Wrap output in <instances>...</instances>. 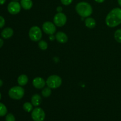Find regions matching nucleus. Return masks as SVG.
<instances>
[{"label": "nucleus", "mask_w": 121, "mask_h": 121, "mask_svg": "<svg viewBox=\"0 0 121 121\" xmlns=\"http://www.w3.org/2000/svg\"><path fill=\"white\" fill-rule=\"evenodd\" d=\"M28 81V78L26 74H21L17 79L18 83L21 86H23L27 85Z\"/></svg>", "instance_id": "nucleus-16"}, {"label": "nucleus", "mask_w": 121, "mask_h": 121, "mask_svg": "<svg viewBox=\"0 0 121 121\" xmlns=\"http://www.w3.org/2000/svg\"><path fill=\"white\" fill-rule=\"evenodd\" d=\"M75 9L78 15L83 18L89 17L93 13V8L91 5L84 1L79 2L76 6Z\"/></svg>", "instance_id": "nucleus-2"}, {"label": "nucleus", "mask_w": 121, "mask_h": 121, "mask_svg": "<svg viewBox=\"0 0 121 121\" xmlns=\"http://www.w3.org/2000/svg\"><path fill=\"white\" fill-rule=\"evenodd\" d=\"M85 25L86 27L89 28H93L95 27L96 22L95 20L92 17H87L85 21Z\"/></svg>", "instance_id": "nucleus-15"}, {"label": "nucleus", "mask_w": 121, "mask_h": 121, "mask_svg": "<svg viewBox=\"0 0 121 121\" xmlns=\"http://www.w3.org/2000/svg\"><path fill=\"white\" fill-rule=\"evenodd\" d=\"M13 34H14V31L10 27H7V28H4L3 30L1 32V36L4 38V39H8L11 37L13 36Z\"/></svg>", "instance_id": "nucleus-12"}, {"label": "nucleus", "mask_w": 121, "mask_h": 121, "mask_svg": "<svg viewBox=\"0 0 121 121\" xmlns=\"http://www.w3.org/2000/svg\"><path fill=\"white\" fill-rule=\"evenodd\" d=\"M46 114L43 109L37 107L32 111L31 118L34 121H44Z\"/></svg>", "instance_id": "nucleus-6"}, {"label": "nucleus", "mask_w": 121, "mask_h": 121, "mask_svg": "<svg viewBox=\"0 0 121 121\" xmlns=\"http://www.w3.org/2000/svg\"><path fill=\"white\" fill-rule=\"evenodd\" d=\"M95 1L96 2H98V3H102V2H104L105 0H95Z\"/></svg>", "instance_id": "nucleus-28"}, {"label": "nucleus", "mask_w": 121, "mask_h": 121, "mask_svg": "<svg viewBox=\"0 0 121 121\" xmlns=\"http://www.w3.org/2000/svg\"><path fill=\"white\" fill-rule=\"evenodd\" d=\"M114 37L118 43H121V29H118L115 32Z\"/></svg>", "instance_id": "nucleus-20"}, {"label": "nucleus", "mask_w": 121, "mask_h": 121, "mask_svg": "<svg viewBox=\"0 0 121 121\" xmlns=\"http://www.w3.org/2000/svg\"><path fill=\"white\" fill-rule=\"evenodd\" d=\"M3 44H4V41L2 40V39H0V48H1V47H2Z\"/></svg>", "instance_id": "nucleus-27"}, {"label": "nucleus", "mask_w": 121, "mask_h": 121, "mask_svg": "<svg viewBox=\"0 0 121 121\" xmlns=\"http://www.w3.org/2000/svg\"><path fill=\"white\" fill-rule=\"evenodd\" d=\"M5 121H15V117L12 113H8L5 117Z\"/></svg>", "instance_id": "nucleus-22"}, {"label": "nucleus", "mask_w": 121, "mask_h": 121, "mask_svg": "<svg viewBox=\"0 0 121 121\" xmlns=\"http://www.w3.org/2000/svg\"><path fill=\"white\" fill-rule=\"evenodd\" d=\"M33 105L31 103L26 102L24 103L23 105V109L26 112H32V111L33 110Z\"/></svg>", "instance_id": "nucleus-18"}, {"label": "nucleus", "mask_w": 121, "mask_h": 121, "mask_svg": "<svg viewBox=\"0 0 121 121\" xmlns=\"http://www.w3.org/2000/svg\"><path fill=\"white\" fill-rule=\"evenodd\" d=\"M7 113V108L4 104L0 102V117H4Z\"/></svg>", "instance_id": "nucleus-19"}, {"label": "nucleus", "mask_w": 121, "mask_h": 121, "mask_svg": "<svg viewBox=\"0 0 121 121\" xmlns=\"http://www.w3.org/2000/svg\"><path fill=\"white\" fill-rule=\"evenodd\" d=\"M5 23V19L3 17H2L0 15V28H2V27L4 26Z\"/></svg>", "instance_id": "nucleus-24"}, {"label": "nucleus", "mask_w": 121, "mask_h": 121, "mask_svg": "<svg viewBox=\"0 0 121 121\" xmlns=\"http://www.w3.org/2000/svg\"><path fill=\"white\" fill-rule=\"evenodd\" d=\"M56 10L58 13H61V11H62V10H63L62 7H60V6H59V7H58L57 8H56Z\"/></svg>", "instance_id": "nucleus-25"}, {"label": "nucleus", "mask_w": 121, "mask_h": 121, "mask_svg": "<svg viewBox=\"0 0 121 121\" xmlns=\"http://www.w3.org/2000/svg\"><path fill=\"white\" fill-rule=\"evenodd\" d=\"M39 47L42 50H45L48 47V44L44 40H40L39 42Z\"/></svg>", "instance_id": "nucleus-21"}, {"label": "nucleus", "mask_w": 121, "mask_h": 121, "mask_svg": "<svg viewBox=\"0 0 121 121\" xmlns=\"http://www.w3.org/2000/svg\"><path fill=\"white\" fill-rule=\"evenodd\" d=\"M54 24L57 27H63L67 22V17L64 13H58L54 15L53 18Z\"/></svg>", "instance_id": "nucleus-7"}, {"label": "nucleus", "mask_w": 121, "mask_h": 121, "mask_svg": "<svg viewBox=\"0 0 121 121\" xmlns=\"http://www.w3.org/2000/svg\"><path fill=\"white\" fill-rule=\"evenodd\" d=\"M106 25L109 27H115L121 24V8H115L111 11L105 20Z\"/></svg>", "instance_id": "nucleus-1"}, {"label": "nucleus", "mask_w": 121, "mask_h": 121, "mask_svg": "<svg viewBox=\"0 0 121 121\" xmlns=\"http://www.w3.org/2000/svg\"><path fill=\"white\" fill-rule=\"evenodd\" d=\"M118 4H119V6L121 7V0H118Z\"/></svg>", "instance_id": "nucleus-31"}, {"label": "nucleus", "mask_w": 121, "mask_h": 121, "mask_svg": "<svg viewBox=\"0 0 121 121\" xmlns=\"http://www.w3.org/2000/svg\"><path fill=\"white\" fill-rule=\"evenodd\" d=\"M1 93H0V100H1Z\"/></svg>", "instance_id": "nucleus-32"}, {"label": "nucleus", "mask_w": 121, "mask_h": 121, "mask_svg": "<svg viewBox=\"0 0 121 121\" xmlns=\"http://www.w3.org/2000/svg\"><path fill=\"white\" fill-rule=\"evenodd\" d=\"M30 39L33 41H39L42 38V31L41 28L38 26H33L31 27L28 33Z\"/></svg>", "instance_id": "nucleus-5"}, {"label": "nucleus", "mask_w": 121, "mask_h": 121, "mask_svg": "<svg viewBox=\"0 0 121 121\" xmlns=\"http://www.w3.org/2000/svg\"><path fill=\"white\" fill-rule=\"evenodd\" d=\"M24 89L21 86H14L8 91V95L14 100H20L24 95Z\"/></svg>", "instance_id": "nucleus-3"}, {"label": "nucleus", "mask_w": 121, "mask_h": 121, "mask_svg": "<svg viewBox=\"0 0 121 121\" xmlns=\"http://www.w3.org/2000/svg\"><path fill=\"white\" fill-rule=\"evenodd\" d=\"M42 29L43 31L48 35H53L56 31V25L50 21L44 22L42 26Z\"/></svg>", "instance_id": "nucleus-9"}, {"label": "nucleus", "mask_w": 121, "mask_h": 121, "mask_svg": "<svg viewBox=\"0 0 121 121\" xmlns=\"http://www.w3.org/2000/svg\"><path fill=\"white\" fill-rule=\"evenodd\" d=\"M62 83V79L57 75L50 76L46 80V85L51 89H57Z\"/></svg>", "instance_id": "nucleus-4"}, {"label": "nucleus", "mask_w": 121, "mask_h": 121, "mask_svg": "<svg viewBox=\"0 0 121 121\" xmlns=\"http://www.w3.org/2000/svg\"><path fill=\"white\" fill-rule=\"evenodd\" d=\"M21 4L18 2L16 1H11L9 2L7 7V9L9 13L13 15H15V14H18L21 11Z\"/></svg>", "instance_id": "nucleus-8"}, {"label": "nucleus", "mask_w": 121, "mask_h": 121, "mask_svg": "<svg viewBox=\"0 0 121 121\" xmlns=\"http://www.w3.org/2000/svg\"><path fill=\"white\" fill-rule=\"evenodd\" d=\"M6 0H0V5H3L5 3Z\"/></svg>", "instance_id": "nucleus-29"}, {"label": "nucleus", "mask_w": 121, "mask_h": 121, "mask_svg": "<svg viewBox=\"0 0 121 121\" xmlns=\"http://www.w3.org/2000/svg\"><path fill=\"white\" fill-rule=\"evenodd\" d=\"M55 39H56L55 36H54V35H53H53H50V37H49L50 40H52V41H53V40H54Z\"/></svg>", "instance_id": "nucleus-26"}, {"label": "nucleus", "mask_w": 121, "mask_h": 121, "mask_svg": "<svg viewBox=\"0 0 121 121\" xmlns=\"http://www.w3.org/2000/svg\"><path fill=\"white\" fill-rule=\"evenodd\" d=\"M13 1H18V0H13Z\"/></svg>", "instance_id": "nucleus-33"}, {"label": "nucleus", "mask_w": 121, "mask_h": 121, "mask_svg": "<svg viewBox=\"0 0 121 121\" xmlns=\"http://www.w3.org/2000/svg\"><path fill=\"white\" fill-rule=\"evenodd\" d=\"M20 4L23 9L28 10L32 8L33 4L32 0H21Z\"/></svg>", "instance_id": "nucleus-14"}, {"label": "nucleus", "mask_w": 121, "mask_h": 121, "mask_svg": "<svg viewBox=\"0 0 121 121\" xmlns=\"http://www.w3.org/2000/svg\"><path fill=\"white\" fill-rule=\"evenodd\" d=\"M31 103L33 104V106H35V107H37V106H39L41 104V101H42V99H41V97L40 95L35 94L31 97Z\"/></svg>", "instance_id": "nucleus-13"}, {"label": "nucleus", "mask_w": 121, "mask_h": 121, "mask_svg": "<svg viewBox=\"0 0 121 121\" xmlns=\"http://www.w3.org/2000/svg\"><path fill=\"white\" fill-rule=\"evenodd\" d=\"M46 85V82H45L44 79L40 77L35 78L33 80V85L35 88L40 89L44 87Z\"/></svg>", "instance_id": "nucleus-10"}, {"label": "nucleus", "mask_w": 121, "mask_h": 121, "mask_svg": "<svg viewBox=\"0 0 121 121\" xmlns=\"http://www.w3.org/2000/svg\"><path fill=\"white\" fill-rule=\"evenodd\" d=\"M2 85H3V82H2V80L1 79H0V87H1L2 86Z\"/></svg>", "instance_id": "nucleus-30"}, {"label": "nucleus", "mask_w": 121, "mask_h": 121, "mask_svg": "<svg viewBox=\"0 0 121 121\" xmlns=\"http://www.w3.org/2000/svg\"><path fill=\"white\" fill-rule=\"evenodd\" d=\"M60 1H61L62 4H63L64 5H69L72 4L73 0H60Z\"/></svg>", "instance_id": "nucleus-23"}, {"label": "nucleus", "mask_w": 121, "mask_h": 121, "mask_svg": "<svg viewBox=\"0 0 121 121\" xmlns=\"http://www.w3.org/2000/svg\"><path fill=\"white\" fill-rule=\"evenodd\" d=\"M56 39L60 43H66L68 40V37L66 33L62 31H59L56 34Z\"/></svg>", "instance_id": "nucleus-11"}, {"label": "nucleus", "mask_w": 121, "mask_h": 121, "mask_svg": "<svg viewBox=\"0 0 121 121\" xmlns=\"http://www.w3.org/2000/svg\"><path fill=\"white\" fill-rule=\"evenodd\" d=\"M51 94H52V89L48 86L44 87L41 91V95L44 98H48L51 95Z\"/></svg>", "instance_id": "nucleus-17"}]
</instances>
